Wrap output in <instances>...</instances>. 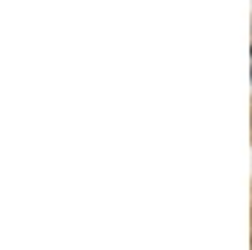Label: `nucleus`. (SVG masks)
Listing matches in <instances>:
<instances>
[]
</instances>
